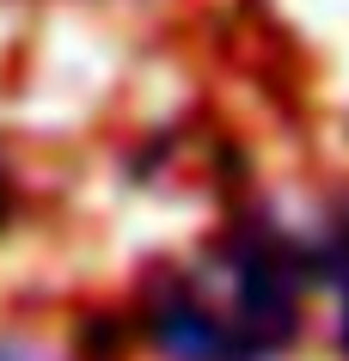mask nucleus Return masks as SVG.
I'll list each match as a JSON object with an SVG mask.
<instances>
[{"label": "nucleus", "instance_id": "5", "mask_svg": "<svg viewBox=\"0 0 349 361\" xmlns=\"http://www.w3.org/2000/svg\"><path fill=\"white\" fill-rule=\"evenodd\" d=\"M0 221H6V171H0Z\"/></svg>", "mask_w": 349, "mask_h": 361}, {"label": "nucleus", "instance_id": "3", "mask_svg": "<svg viewBox=\"0 0 349 361\" xmlns=\"http://www.w3.org/2000/svg\"><path fill=\"white\" fill-rule=\"evenodd\" d=\"M312 264H319V282L325 288H337V300H343V349H349V202H337V214H331V227H325V239L312 245Z\"/></svg>", "mask_w": 349, "mask_h": 361}, {"label": "nucleus", "instance_id": "2", "mask_svg": "<svg viewBox=\"0 0 349 361\" xmlns=\"http://www.w3.org/2000/svg\"><path fill=\"white\" fill-rule=\"evenodd\" d=\"M147 337L166 361H257L233 319H221L190 282H178V276H159L147 288Z\"/></svg>", "mask_w": 349, "mask_h": 361}, {"label": "nucleus", "instance_id": "1", "mask_svg": "<svg viewBox=\"0 0 349 361\" xmlns=\"http://www.w3.org/2000/svg\"><path fill=\"white\" fill-rule=\"evenodd\" d=\"M227 264V288H233V331L252 355H270L294 337L300 324V288L319 282L312 251H300L294 239H282L264 221H239L221 245Z\"/></svg>", "mask_w": 349, "mask_h": 361}, {"label": "nucleus", "instance_id": "4", "mask_svg": "<svg viewBox=\"0 0 349 361\" xmlns=\"http://www.w3.org/2000/svg\"><path fill=\"white\" fill-rule=\"evenodd\" d=\"M116 331H123V324H116V319H86V349H104V355H111L116 343H123V337H116Z\"/></svg>", "mask_w": 349, "mask_h": 361}]
</instances>
